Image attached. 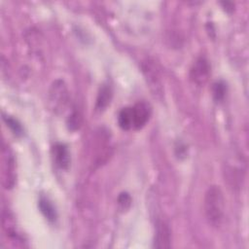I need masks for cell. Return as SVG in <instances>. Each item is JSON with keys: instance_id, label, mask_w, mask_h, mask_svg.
Here are the masks:
<instances>
[{"instance_id": "cell-11", "label": "cell", "mask_w": 249, "mask_h": 249, "mask_svg": "<svg viewBox=\"0 0 249 249\" xmlns=\"http://www.w3.org/2000/svg\"><path fill=\"white\" fill-rule=\"evenodd\" d=\"M118 123L121 128L124 130H128L133 128V115H132V107H124L123 108L118 116Z\"/></svg>"}, {"instance_id": "cell-1", "label": "cell", "mask_w": 249, "mask_h": 249, "mask_svg": "<svg viewBox=\"0 0 249 249\" xmlns=\"http://www.w3.org/2000/svg\"><path fill=\"white\" fill-rule=\"evenodd\" d=\"M204 213L208 223L213 227H219L225 215V198L218 186H211L204 196Z\"/></svg>"}, {"instance_id": "cell-6", "label": "cell", "mask_w": 249, "mask_h": 249, "mask_svg": "<svg viewBox=\"0 0 249 249\" xmlns=\"http://www.w3.org/2000/svg\"><path fill=\"white\" fill-rule=\"evenodd\" d=\"M171 246V230L164 221H158L155 228L154 247L159 249H165Z\"/></svg>"}, {"instance_id": "cell-5", "label": "cell", "mask_w": 249, "mask_h": 249, "mask_svg": "<svg viewBox=\"0 0 249 249\" xmlns=\"http://www.w3.org/2000/svg\"><path fill=\"white\" fill-rule=\"evenodd\" d=\"M50 101L54 111H61L68 101V91L64 83L60 80L55 81L50 89Z\"/></svg>"}, {"instance_id": "cell-12", "label": "cell", "mask_w": 249, "mask_h": 249, "mask_svg": "<svg viewBox=\"0 0 249 249\" xmlns=\"http://www.w3.org/2000/svg\"><path fill=\"white\" fill-rule=\"evenodd\" d=\"M226 92H227V87L224 82L219 81L213 85V96L215 101L221 102L225 98Z\"/></svg>"}, {"instance_id": "cell-2", "label": "cell", "mask_w": 249, "mask_h": 249, "mask_svg": "<svg viewBox=\"0 0 249 249\" xmlns=\"http://www.w3.org/2000/svg\"><path fill=\"white\" fill-rule=\"evenodd\" d=\"M142 71L152 92L157 96L162 95L163 89H162L161 76L157 67V64H155V61L150 59L143 61Z\"/></svg>"}, {"instance_id": "cell-9", "label": "cell", "mask_w": 249, "mask_h": 249, "mask_svg": "<svg viewBox=\"0 0 249 249\" xmlns=\"http://www.w3.org/2000/svg\"><path fill=\"white\" fill-rule=\"evenodd\" d=\"M38 207H39L40 211L42 212V214L45 216V218H46L49 222H51V223L55 222L56 217H57L56 211H55L54 206H53V203L49 200L48 197L42 196L39 198Z\"/></svg>"}, {"instance_id": "cell-8", "label": "cell", "mask_w": 249, "mask_h": 249, "mask_svg": "<svg viewBox=\"0 0 249 249\" xmlns=\"http://www.w3.org/2000/svg\"><path fill=\"white\" fill-rule=\"evenodd\" d=\"M133 115V128L139 129L143 127L150 119L151 108L145 102H138L132 106Z\"/></svg>"}, {"instance_id": "cell-15", "label": "cell", "mask_w": 249, "mask_h": 249, "mask_svg": "<svg viewBox=\"0 0 249 249\" xmlns=\"http://www.w3.org/2000/svg\"><path fill=\"white\" fill-rule=\"evenodd\" d=\"M80 124H81V117H80V115L78 114V112H73L69 116L68 121H67V124H68L69 128L72 129V130L77 129V128H79Z\"/></svg>"}, {"instance_id": "cell-10", "label": "cell", "mask_w": 249, "mask_h": 249, "mask_svg": "<svg viewBox=\"0 0 249 249\" xmlns=\"http://www.w3.org/2000/svg\"><path fill=\"white\" fill-rule=\"evenodd\" d=\"M111 99H112V89H111V88L107 85H103L100 88L99 92L97 94L96 104H95L96 110H98V111L104 110L109 105Z\"/></svg>"}, {"instance_id": "cell-14", "label": "cell", "mask_w": 249, "mask_h": 249, "mask_svg": "<svg viewBox=\"0 0 249 249\" xmlns=\"http://www.w3.org/2000/svg\"><path fill=\"white\" fill-rule=\"evenodd\" d=\"M131 197L127 193H122L118 197V205L122 211H125L130 207Z\"/></svg>"}, {"instance_id": "cell-4", "label": "cell", "mask_w": 249, "mask_h": 249, "mask_svg": "<svg viewBox=\"0 0 249 249\" xmlns=\"http://www.w3.org/2000/svg\"><path fill=\"white\" fill-rule=\"evenodd\" d=\"M210 73L211 67L208 60L205 57L200 56L194 62L193 66L191 67L190 78L195 84L202 86L208 81Z\"/></svg>"}, {"instance_id": "cell-7", "label": "cell", "mask_w": 249, "mask_h": 249, "mask_svg": "<svg viewBox=\"0 0 249 249\" xmlns=\"http://www.w3.org/2000/svg\"><path fill=\"white\" fill-rule=\"evenodd\" d=\"M52 155L55 165L62 169L67 170L70 165V153L66 145L56 143L52 148Z\"/></svg>"}, {"instance_id": "cell-3", "label": "cell", "mask_w": 249, "mask_h": 249, "mask_svg": "<svg viewBox=\"0 0 249 249\" xmlns=\"http://www.w3.org/2000/svg\"><path fill=\"white\" fill-rule=\"evenodd\" d=\"M14 156L9 147L2 148V184L4 188L10 189L16 181V165Z\"/></svg>"}, {"instance_id": "cell-13", "label": "cell", "mask_w": 249, "mask_h": 249, "mask_svg": "<svg viewBox=\"0 0 249 249\" xmlns=\"http://www.w3.org/2000/svg\"><path fill=\"white\" fill-rule=\"evenodd\" d=\"M3 119H4L5 123L7 124V125L12 129V131L15 134H21L22 133V127L17 120L13 119L12 117H8V116H4Z\"/></svg>"}]
</instances>
